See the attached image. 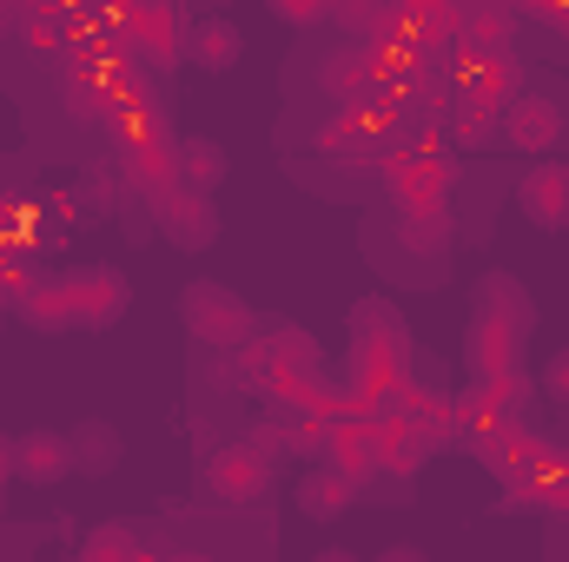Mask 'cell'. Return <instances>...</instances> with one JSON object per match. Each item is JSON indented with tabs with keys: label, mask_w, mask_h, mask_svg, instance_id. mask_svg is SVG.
Returning <instances> with one entry per match:
<instances>
[{
	"label": "cell",
	"mask_w": 569,
	"mask_h": 562,
	"mask_svg": "<svg viewBox=\"0 0 569 562\" xmlns=\"http://www.w3.org/2000/svg\"><path fill=\"white\" fill-rule=\"evenodd\" d=\"M443 133H425L411 127L405 140L391 145L378 165H385V192L398 212H443L450 205V185H457V152L437 145Z\"/></svg>",
	"instance_id": "obj_1"
},
{
	"label": "cell",
	"mask_w": 569,
	"mask_h": 562,
	"mask_svg": "<svg viewBox=\"0 0 569 562\" xmlns=\"http://www.w3.org/2000/svg\"><path fill=\"white\" fill-rule=\"evenodd\" d=\"M405 133H411L405 100H398V93H371V100H351V107H338L331 120H318L311 145H318L325 159H385Z\"/></svg>",
	"instance_id": "obj_2"
},
{
	"label": "cell",
	"mask_w": 569,
	"mask_h": 562,
	"mask_svg": "<svg viewBox=\"0 0 569 562\" xmlns=\"http://www.w3.org/2000/svg\"><path fill=\"white\" fill-rule=\"evenodd\" d=\"M179 324H186V338L206 344V351H239V344L259 331V311H252L232 284L192 279L179 291Z\"/></svg>",
	"instance_id": "obj_3"
},
{
	"label": "cell",
	"mask_w": 569,
	"mask_h": 562,
	"mask_svg": "<svg viewBox=\"0 0 569 562\" xmlns=\"http://www.w3.org/2000/svg\"><path fill=\"white\" fill-rule=\"evenodd\" d=\"M199 483H206V496H212V503H226V510H252V503H266V496H272L279 470H272V450H266V443L239 436V443H219V450L206 456Z\"/></svg>",
	"instance_id": "obj_4"
},
{
	"label": "cell",
	"mask_w": 569,
	"mask_h": 562,
	"mask_svg": "<svg viewBox=\"0 0 569 562\" xmlns=\"http://www.w3.org/2000/svg\"><path fill=\"white\" fill-rule=\"evenodd\" d=\"M146 212H152V225H159L179 252L219 245V205H212V192H199V185H186V179H166L159 192H146Z\"/></svg>",
	"instance_id": "obj_5"
},
{
	"label": "cell",
	"mask_w": 569,
	"mask_h": 562,
	"mask_svg": "<svg viewBox=\"0 0 569 562\" xmlns=\"http://www.w3.org/2000/svg\"><path fill=\"white\" fill-rule=\"evenodd\" d=\"M503 145H517L530 159L569 145V100L557 87H517V100L503 107Z\"/></svg>",
	"instance_id": "obj_6"
},
{
	"label": "cell",
	"mask_w": 569,
	"mask_h": 562,
	"mask_svg": "<svg viewBox=\"0 0 569 562\" xmlns=\"http://www.w3.org/2000/svg\"><path fill=\"white\" fill-rule=\"evenodd\" d=\"M67 279V304H73V331H113L133 311V284L120 265H73Z\"/></svg>",
	"instance_id": "obj_7"
},
{
	"label": "cell",
	"mask_w": 569,
	"mask_h": 562,
	"mask_svg": "<svg viewBox=\"0 0 569 562\" xmlns=\"http://www.w3.org/2000/svg\"><path fill=\"white\" fill-rule=\"evenodd\" d=\"M127 27H133V53H140L152 73H172L186 60L192 13L179 0H127Z\"/></svg>",
	"instance_id": "obj_8"
},
{
	"label": "cell",
	"mask_w": 569,
	"mask_h": 562,
	"mask_svg": "<svg viewBox=\"0 0 569 562\" xmlns=\"http://www.w3.org/2000/svg\"><path fill=\"white\" fill-rule=\"evenodd\" d=\"M517 212H523L537 232H563L569 225V159L563 152H537V159L517 172Z\"/></svg>",
	"instance_id": "obj_9"
},
{
	"label": "cell",
	"mask_w": 569,
	"mask_h": 562,
	"mask_svg": "<svg viewBox=\"0 0 569 562\" xmlns=\"http://www.w3.org/2000/svg\"><path fill=\"white\" fill-rule=\"evenodd\" d=\"M463 358H470V378H483V384H517V378H523V331L503 324V318H490V311H470Z\"/></svg>",
	"instance_id": "obj_10"
},
{
	"label": "cell",
	"mask_w": 569,
	"mask_h": 562,
	"mask_svg": "<svg viewBox=\"0 0 569 562\" xmlns=\"http://www.w3.org/2000/svg\"><path fill=\"white\" fill-rule=\"evenodd\" d=\"M13 476L27 490H60L73 476V436L67 430H20L13 436Z\"/></svg>",
	"instance_id": "obj_11"
},
{
	"label": "cell",
	"mask_w": 569,
	"mask_h": 562,
	"mask_svg": "<svg viewBox=\"0 0 569 562\" xmlns=\"http://www.w3.org/2000/svg\"><path fill=\"white\" fill-rule=\"evenodd\" d=\"M510 27H517V7L510 0H470L457 33H450V53L457 60H490V53H510Z\"/></svg>",
	"instance_id": "obj_12"
},
{
	"label": "cell",
	"mask_w": 569,
	"mask_h": 562,
	"mask_svg": "<svg viewBox=\"0 0 569 562\" xmlns=\"http://www.w3.org/2000/svg\"><path fill=\"white\" fill-rule=\"evenodd\" d=\"M318 93H325L331 107L371 100V93H378V80H371V47H365V40H351V47H331V53L318 60Z\"/></svg>",
	"instance_id": "obj_13"
},
{
	"label": "cell",
	"mask_w": 569,
	"mask_h": 562,
	"mask_svg": "<svg viewBox=\"0 0 569 562\" xmlns=\"http://www.w3.org/2000/svg\"><path fill=\"white\" fill-rule=\"evenodd\" d=\"M291 503L311 516V523H338L351 503H358V476H345L338 463H311L305 476H298V490H291Z\"/></svg>",
	"instance_id": "obj_14"
},
{
	"label": "cell",
	"mask_w": 569,
	"mask_h": 562,
	"mask_svg": "<svg viewBox=\"0 0 569 562\" xmlns=\"http://www.w3.org/2000/svg\"><path fill=\"white\" fill-rule=\"evenodd\" d=\"M470 450H477V463H483V470H490V476H497V483L510 490V483L523 476V463H530V456L543 450V436H537V430H523V423L510 418V423H497L490 436H477Z\"/></svg>",
	"instance_id": "obj_15"
},
{
	"label": "cell",
	"mask_w": 569,
	"mask_h": 562,
	"mask_svg": "<svg viewBox=\"0 0 569 562\" xmlns=\"http://www.w3.org/2000/svg\"><path fill=\"white\" fill-rule=\"evenodd\" d=\"M7 311H13V318H20L27 331H40V338H60V331H73V304H67V279H47V272H40V279L27 284V291H20V298L7 304Z\"/></svg>",
	"instance_id": "obj_16"
},
{
	"label": "cell",
	"mask_w": 569,
	"mask_h": 562,
	"mask_svg": "<svg viewBox=\"0 0 569 562\" xmlns=\"http://www.w3.org/2000/svg\"><path fill=\"white\" fill-rule=\"evenodd\" d=\"M186 60H192V67H206V73H232V67L246 60V33H239V20H226V13H212V20H192Z\"/></svg>",
	"instance_id": "obj_17"
},
{
	"label": "cell",
	"mask_w": 569,
	"mask_h": 562,
	"mask_svg": "<svg viewBox=\"0 0 569 562\" xmlns=\"http://www.w3.org/2000/svg\"><path fill=\"white\" fill-rule=\"evenodd\" d=\"M523 87V67L517 53H490V60H457V93L470 100H490V107H510Z\"/></svg>",
	"instance_id": "obj_18"
},
{
	"label": "cell",
	"mask_w": 569,
	"mask_h": 562,
	"mask_svg": "<svg viewBox=\"0 0 569 562\" xmlns=\"http://www.w3.org/2000/svg\"><path fill=\"white\" fill-rule=\"evenodd\" d=\"M67 436H73V476H113V470H120V456H127L120 430H113L107 418L73 423Z\"/></svg>",
	"instance_id": "obj_19"
},
{
	"label": "cell",
	"mask_w": 569,
	"mask_h": 562,
	"mask_svg": "<svg viewBox=\"0 0 569 562\" xmlns=\"http://www.w3.org/2000/svg\"><path fill=\"white\" fill-rule=\"evenodd\" d=\"M463 152H483V145H503V107L490 100H470V93H450V133Z\"/></svg>",
	"instance_id": "obj_20"
},
{
	"label": "cell",
	"mask_w": 569,
	"mask_h": 562,
	"mask_svg": "<svg viewBox=\"0 0 569 562\" xmlns=\"http://www.w3.org/2000/svg\"><path fill=\"white\" fill-rule=\"evenodd\" d=\"M172 165H179V179H186V185H199V192H219V185L232 179L226 145L206 140V133H186V140L172 145Z\"/></svg>",
	"instance_id": "obj_21"
},
{
	"label": "cell",
	"mask_w": 569,
	"mask_h": 562,
	"mask_svg": "<svg viewBox=\"0 0 569 562\" xmlns=\"http://www.w3.org/2000/svg\"><path fill=\"white\" fill-rule=\"evenodd\" d=\"M470 298H477V311H490V318H503V324H517V331L530 338V324H537V304H530L523 279H510V272H483Z\"/></svg>",
	"instance_id": "obj_22"
},
{
	"label": "cell",
	"mask_w": 569,
	"mask_h": 562,
	"mask_svg": "<svg viewBox=\"0 0 569 562\" xmlns=\"http://www.w3.org/2000/svg\"><path fill=\"white\" fill-rule=\"evenodd\" d=\"M80 556L100 562V556H140V530L133 523H100L87 543H80Z\"/></svg>",
	"instance_id": "obj_23"
},
{
	"label": "cell",
	"mask_w": 569,
	"mask_h": 562,
	"mask_svg": "<svg viewBox=\"0 0 569 562\" xmlns=\"http://www.w3.org/2000/svg\"><path fill=\"white\" fill-rule=\"evenodd\" d=\"M537 391H543L550 404H563V411H569V344L543 358V371H537Z\"/></svg>",
	"instance_id": "obj_24"
},
{
	"label": "cell",
	"mask_w": 569,
	"mask_h": 562,
	"mask_svg": "<svg viewBox=\"0 0 569 562\" xmlns=\"http://www.w3.org/2000/svg\"><path fill=\"white\" fill-rule=\"evenodd\" d=\"M284 27H325L331 20V0H266Z\"/></svg>",
	"instance_id": "obj_25"
},
{
	"label": "cell",
	"mask_w": 569,
	"mask_h": 562,
	"mask_svg": "<svg viewBox=\"0 0 569 562\" xmlns=\"http://www.w3.org/2000/svg\"><path fill=\"white\" fill-rule=\"evenodd\" d=\"M385 562H425V550L418 543H398V550H385Z\"/></svg>",
	"instance_id": "obj_26"
},
{
	"label": "cell",
	"mask_w": 569,
	"mask_h": 562,
	"mask_svg": "<svg viewBox=\"0 0 569 562\" xmlns=\"http://www.w3.org/2000/svg\"><path fill=\"white\" fill-rule=\"evenodd\" d=\"M7 476H13V436H0V490H7Z\"/></svg>",
	"instance_id": "obj_27"
},
{
	"label": "cell",
	"mask_w": 569,
	"mask_h": 562,
	"mask_svg": "<svg viewBox=\"0 0 569 562\" xmlns=\"http://www.w3.org/2000/svg\"><path fill=\"white\" fill-rule=\"evenodd\" d=\"M557 33H563V53H569V13H563V20H557Z\"/></svg>",
	"instance_id": "obj_28"
},
{
	"label": "cell",
	"mask_w": 569,
	"mask_h": 562,
	"mask_svg": "<svg viewBox=\"0 0 569 562\" xmlns=\"http://www.w3.org/2000/svg\"><path fill=\"white\" fill-rule=\"evenodd\" d=\"M563 510H569V496H563Z\"/></svg>",
	"instance_id": "obj_29"
}]
</instances>
